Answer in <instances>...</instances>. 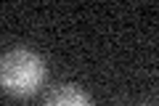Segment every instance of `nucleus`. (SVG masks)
Wrapping results in <instances>:
<instances>
[{
    "mask_svg": "<svg viewBox=\"0 0 159 106\" xmlns=\"http://www.w3.org/2000/svg\"><path fill=\"white\" fill-rule=\"evenodd\" d=\"M45 106H93L88 93H82L80 88L74 85H58L48 93L45 98Z\"/></svg>",
    "mask_w": 159,
    "mask_h": 106,
    "instance_id": "2",
    "label": "nucleus"
},
{
    "mask_svg": "<svg viewBox=\"0 0 159 106\" xmlns=\"http://www.w3.org/2000/svg\"><path fill=\"white\" fill-rule=\"evenodd\" d=\"M45 61L27 48H16L3 53L0 58V85L11 95H32L45 82Z\"/></svg>",
    "mask_w": 159,
    "mask_h": 106,
    "instance_id": "1",
    "label": "nucleus"
}]
</instances>
